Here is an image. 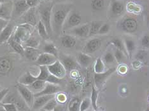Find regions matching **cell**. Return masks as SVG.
Here are the masks:
<instances>
[{
	"label": "cell",
	"instance_id": "74e56055",
	"mask_svg": "<svg viewBox=\"0 0 149 111\" xmlns=\"http://www.w3.org/2000/svg\"><path fill=\"white\" fill-rule=\"evenodd\" d=\"M94 72L96 74L102 73L104 72V63L103 60L101 58H98L96 59L95 64L94 66Z\"/></svg>",
	"mask_w": 149,
	"mask_h": 111
},
{
	"label": "cell",
	"instance_id": "ffe728a7",
	"mask_svg": "<svg viewBox=\"0 0 149 111\" xmlns=\"http://www.w3.org/2000/svg\"><path fill=\"white\" fill-rule=\"evenodd\" d=\"M59 61L61 62L66 71H71V70L76 69L79 65L76 60H74L72 57L68 55H63L61 57Z\"/></svg>",
	"mask_w": 149,
	"mask_h": 111
},
{
	"label": "cell",
	"instance_id": "c3c4849f",
	"mask_svg": "<svg viewBox=\"0 0 149 111\" xmlns=\"http://www.w3.org/2000/svg\"><path fill=\"white\" fill-rule=\"evenodd\" d=\"M141 43L142 46L143 48H149V36L148 35H145L141 38Z\"/></svg>",
	"mask_w": 149,
	"mask_h": 111
},
{
	"label": "cell",
	"instance_id": "f907efd6",
	"mask_svg": "<svg viewBox=\"0 0 149 111\" xmlns=\"http://www.w3.org/2000/svg\"><path fill=\"white\" fill-rule=\"evenodd\" d=\"M10 92V89L8 88H3L2 90L0 91V103H1L2 101L4 99L6 95H7L8 93Z\"/></svg>",
	"mask_w": 149,
	"mask_h": 111
},
{
	"label": "cell",
	"instance_id": "44dd1931",
	"mask_svg": "<svg viewBox=\"0 0 149 111\" xmlns=\"http://www.w3.org/2000/svg\"><path fill=\"white\" fill-rule=\"evenodd\" d=\"M61 43L63 47L66 48H71L75 46L77 43L76 38L74 36L70 34L64 35L61 38Z\"/></svg>",
	"mask_w": 149,
	"mask_h": 111
},
{
	"label": "cell",
	"instance_id": "2e32d148",
	"mask_svg": "<svg viewBox=\"0 0 149 111\" xmlns=\"http://www.w3.org/2000/svg\"><path fill=\"white\" fill-rule=\"evenodd\" d=\"M57 58L46 53H41L38 59L36 60V63L39 66H49L55 62Z\"/></svg>",
	"mask_w": 149,
	"mask_h": 111
},
{
	"label": "cell",
	"instance_id": "6125c7cd",
	"mask_svg": "<svg viewBox=\"0 0 149 111\" xmlns=\"http://www.w3.org/2000/svg\"><path fill=\"white\" fill-rule=\"evenodd\" d=\"M40 111H47V110H43V109H41V110Z\"/></svg>",
	"mask_w": 149,
	"mask_h": 111
},
{
	"label": "cell",
	"instance_id": "ac0fdd59",
	"mask_svg": "<svg viewBox=\"0 0 149 111\" xmlns=\"http://www.w3.org/2000/svg\"><path fill=\"white\" fill-rule=\"evenodd\" d=\"M56 95H43L35 97L34 99L33 104L31 108L34 110H41L43 107L46 105V103L49 102V100L55 97Z\"/></svg>",
	"mask_w": 149,
	"mask_h": 111
},
{
	"label": "cell",
	"instance_id": "94428289",
	"mask_svg": "<svg viewBox=\"0 0 149 111\" xmlns=\"http://www.w3.org/2000/svg\"><path fill=\"white\" fill-rule=\"evenodd\" d=\"M145 111H149V107H147V109H146V110H145Z\"/></svg>",
	"mask_w": 149,
	"mask_h": 111
},
{
	"label": "cell",
	"instance_id": "ab89813d",
	"mask_svg": "<svg viewBox=\"0 0 149 111\" xmlns=\"http://www.w3.org/2000/svg\"><path fill=\"white\" fill-rule=\"evenodd\" d=\"M15 104L19 111H28V110L30 109V107L28 105V104L24 102V100L21 97H20L19 99L17 100V102Z\"/></svg>",
	"mask_w": 149,
	"mask_h": 111
},
{
	"label": "cell",
	"instance_id": "30bf717a",
	"mask_svg": "<svg viewBox=\"0 0 149 111\" xmlns=\"http://www.w3.org/2000/svg\"><path fill=\"white\" fill-rule=\"evenodd\" d=\"M124 12V5L123 2L118 0H111L109 13L111 18H117Z\"/></svg>",
	"mask_w": 149,
	"mask_h": 111
},
{
	"label": "cell",
	"instance_id": "7402d4cb",
	"mask_svg": "<svg viewBox=\"0 0 149 111\" xmlns=\"http://www.w3.org/2000/svg\"><path fill=\"white\" fill-rule=\"evenodd\" d=\"M92 57L89 55H88L87 53L81 52L79 53L77 55V62L80 66H82L84 67L89 66L91 62H92Z\"/></svg>",
	"mask_w": 149,
	"mask_h": 111
},
{
	"label": "cell",
	"instance_id": "cb8c5ba5",
	"mask_svg": "<svg viewBox=\"0 0 149 111\" xmlns=\"http://www.w3.org/2000/svg\"><path fill=\"white\" fill-rule=\"evenodd\" d=\"M37 76H33L29 72H26V73L22 75L18 79V83L25 86H29L32 84L34 81L37 80Z\"/></svg>",
	"mask_w": 149,
	"mask_h": 111
},
{
	"label": "cell",
	"instance_id": "be15d7a7",
	"mask_svg": "<svg viewBox=\"0 0 149 111\" xmlns=\"http://www.w3.org/2000/svg\"><path fill=\"white\" fill-rule=\"evenodd\" d=\"M41 1H45V0H40Z\"/></svg>",
	"mask_w": 149,
	"mask_h": 111
},
{
	"label": "cell",
	"instance_id": "7c38bea8",
	"mask_svg": "<svg viewBox=\"0 0 149 111\" xmlns=\"http://www.w3.org/2000/svg\"><path fill=\"white\" fill-rule=\"evenodd\" d=\"M116 67H113V68H110V69L107 70V71H104L102 73H95V74H94V83H95L96 88H100V87L102 86L104 83L106 81L107 79L109 78L115 71H116Z\"/></svg>",
	"mask_w": 149,
	"mask_h": 111
},
{
	"label": "cell",
	"instance_id": "f1b7e54d",
	"mask_svg": "<svg viewBox=\"0 0 149 111\" xmlns=\"http://www.w3.org/2000/svg\"><path fill=\"white\" fill-rule=\"evenodd\" d=\"M124 46L126 50L127 55H128L130 58H131L135 50V48H136V45H135L134 41L133 40L130 39H126L124 41Z\"/></svg>",
	"mask_w": 149,
	"mask_h": 111
},
{
	"label": "cell",
	"instance_id": "5bb4252c",
	"mask_svg": "<svg viewBox=\"0 0 149 111\" xmlns=\"http://www.w3.org/2000/svg\"><path fill=\"white\" fill-rule=\"evenodd\" d=\"M120 27L124 32L133 33L138 29V22L133 18H126L121 22Z\"/></svg>",
	"mask_w": 149,
	"mask_h": 111
},
{
	"label": "cell",
	"instance_id": "52a82bcc",
	"mask_svg": "<svg viewBox=\"0 0 149 111\" xmlns=\"http://www.w3.org/2000/svg\"><path fill=\"white\" fill-rule=\"evenodd\" d=\"M47 68H48L50 74L58 78L63 79L66 75V70L64 68L61 62L58 60H57L51 65L47 66Z\"/></svg>",
	"mask_w": 149,
	"mask_h": 111
},
{
	"label": "cell",
	"instance_id": "03108f58",
	"mask_svg": "<svg viewBox=\"0 0 149 111\" xmlns=\"http://www.w3.org/2000/svg\"><path fill=\"white\" fill-rule=\"evenodd\" d=\"M95 111H97V110H95Z\"/></svg>",
	"mask_w": 149,
	"mask_h": 111
},
{
	"label": "cell",
	"instance_id": "d6a6232c",
	"mask_svg": "<svg viewBox=\"0 0 149 111\" xmlns=\"http://www.w3.org/2000/svg\"><path fill=\"white\" fill-rule=\"evenodd\" d=\"M40 73L37 76V79L46 81L48 77L50 74L49 71V69L47 68V66H39Z\"/></svg>",
	"mask_w": 149,
	"mask_h": 111
},
{
	"label": "cell",
	"instance_id": "6f0895ef",
	"mask_svg": "<svg viewBox=\"0 0 149 111\" xmlns=\"http://www.w3.org/2000/svg\"><path fill=\"white\" fill-rule=\"evenodd\" d=\"M5 1H6V0H0V3H3L5 2Z\"/></svg>",
	"mask_w": 149,
	"mask_h": 111
},
{
	"label": "cell",
	"instance_id": "f546056e",
	"mask_svg": "<svg viewBox=\"0 0 149 111\" xmlns=\"http://www.w3.org/2000/svg\"><path fill=\"white\" fill-rule=\"evenodd\" d=\"M20 97L21 96L19 94L17 95L15 93H10L9 92L2 101L1 103H15Z\"/></svg>",
	"mask_w": 149,
	"mask_h": 111
},
{
	"label": "cell",
	"instance_id": "60d3db41",
	"mask_svg": "<svg viewBox=\"0 0 149 111\" xmlns=\"http://www.w3.org/2000/svg\"><path fill=\"white\" fill-rule=\"evenodd\" d=\"M91 105V99L89 97H86L84 99L80 102V111H86L89 109L90 106Z\"/></svg>",
	"mask_w": 149,
	"mask_h": 111
},
{
	"label": "cell",
	"instance_id": "f35d334b",
	"mask_svg": "<svg viewBox=\"0 0 149 111\" xmlns=\"http://www.w3.org/2000/svg\"><path fill=\"white\" fill-rule=\"evenodd\" d=\"M57 106V102L55 97H54V98L49 100V102L46 103V105L43 107L42 109L47 111H54Z\"/></svg>",
	"mask_w": 149,
	"mask_h": 111
},
{
	"label": "cell",
	"instance_id": "91938a15",
	"mask_svg": "<svg viewBox=\"0 0 149 111\" xmlns=\"http://www.w3.org/2000/svg\"><path fill=\"white\" fill-rule=\"evenodd\" d=\"M47 1H55V0H45Z\"/></svg>",
	"mask_w": 149,
	"mask_h": 111
},
{
	"label": "cell",
	"instance_id": "4316f807",
	"mask_svg": "<svg viewBox=\"0 0 149 111\" xmlns=\"http://www.w3.org/2000/svg\"><path fill=\"white\" fill-rule=\"evenodd\" d=\"M43 53H48L56 57H58L59 52L57 47L52 43H46L43 47Z\"/></svg>",
	"mask_w": 149,
	"mask_h": 111
},
{
	"label": "cell",
	"instance_id": "7dc6e473",
	"mask_svg": "<svg viewBox=\"0 0 149 111\" xmlns=\"http://www.w3.org/2000/svg\"><path fill=\"white\" fill-rule=\"evenodd\" d=\"M6 111H19L15 103H0Z\"/></svg>",
	"mask_w": 149,
	"mask_h": 111
},
{
	"label": "cell",
	"instance_id": "ba28073f",
	"mask_svg": "<svg viewBox=\"0 0 149 111\" xmlns=\"http://www.w3.org/2000/svg\"><path fill=\"white\" fill-rule=\"evenodd\" d=\"M12 60L8 57H0V76H8L13 70Z\"/></svg>",
	"mask_w": 149,
	"mask_h": 111
},
{
	"label": "cell",
	"instance_id": "9a60e30c",
	"mask_svg": "<svg viewBox=\"0 0 149 111\" xmlns=\"http://www.w3.org/2000/svg\"><path fill=\"white\" fill-rule=\"evenodd\" d=\"M90 24L84 23L82 25H79L75 28L70 29V33L80 38H87L89 36Z\"/></svg>",
	"mask_w": 149,
	"mask_h": 111
},
{
	"label": "cell",
	"instance_id": "836d02e7",
	"mask_svg": "<svg viewBox=\"0 0 149 111\" xmlns=\"http://www.w3.org/2000/svg\"><path fill=\"white\" fill-rule=\"evenodd\" d=\"M98 98V91L94 86H92V90H91V105L94 110H97V101Z\"/></svg>",
	"mask_w": 149,
	"mask_h": 111
},
{
	"label": "cell",
	"instance_id": "7a4b0ae2",
	"mask_svg": "<svg viewBox=\"0 0 149 111\" xmlns=\"http://www.w3.org/2000/svg\"><path fill=\"white\" fill-rule=\"evenodd\" d=\"M54 3H49L47 4L39 5L38 9L39 15L41 21L44 26H45L47 31L48 32L49 36H51L52 34V29L51 26V19H52V11L54 6Z\"/></svg>",
	"mask_w": 149,
	"mask_h": 111
},
{
	"label": "cell",
	"instance_id": "681fc988",
	"mask_svg": "<svg viewBox=\"0 0 149 111\" xmlns=\"http://www.w3.org/2000/svg\"><path fill=\"white\" fill-rule=\"evenodd\" d=\"M41 1L40 0H26V3L29 8H35L40 5Z\"/></svg>",
	"mask_w": 149,
	"mask_h": 111
},
{
	"label": "cell",
	"instance_id": "8992f818",
	"mask_svg": "<svg viewBox=\"0 0 149 111\" xmlns=\"http://www.w3.org/2000/svg\"><path fill=\"white\" fill-rule=\"evenodd\" d=\"M26 0H17L13 2L12 19H17L22 17L29 9Z\"/></svg>",
	"mask_w": 149,
	"mask_h": 111
},
{
	"label": "cell",
	"instance_id": "e0dca14e",
	"mask_svg": "<svg viewBox=\"0 0 149 111\" xmlns=\"http://www.w3.org/2000/svg\"><path fill=\"white\" fill-rule=\"evenodd\" d=\"M15 26L12 23H8L5 29L0 33V45L8 42L13 35L15 29Z\"/></svg>",
	"mask_w": 149,
	"mask_h": 111
},
{
	"label": "cell",
	"instance_id": "11a10c76",
	"mask_svg": "<svg viewBox=\"0 0 149 111\" xmlns=\"http://www.w3.org/2000/svg\"><path fill=\"white\" fill-rule=\"evenodd\" d=\"M0 111H6V110L4 109V107H3L1 104H0Z\"/></svg>",
	"mask_w": 149,
	"mask_h": 111
},
{
	"label": "cell",
	"instance_id": "1f68e13d",
	"mask_svg": "<svg viewBox=\"0 0 149 111\" xmlns=\"http://www.w3.org/2000/svg\"><path fill=\"white\" fill-rule=\"evenodd\" d=\"M36 28L38 32V34L40 36V37H42L43 39H45L49 38V36L48 34V32L47 31L45 26H44L43 22L40 21V20L38 21V23H37Z\"/></svg>",
	"mask_w": 149,
	"mask_h": 111
},
{
	"label": "cell",
	"instance_id": "603a6c76",
	"mask_svg": "<svg viewBox=\"0 0 149 111\" xmlns=\"http://www.w3.org/2000/svg\"><path fill=\"white\" fill-rule=\"evenodd\" d=\"M40 54H41V53H40L38 48H31V47H25L24 56L27 59L30 60V61H36V60L38 59Z\"/></svg>",
	"mask_w": 149,
	"mask_h": 111
},
{
	"label": "cell",
	"instance_id": "ee69618b",
	"mask_svg": "<svg viewBox=\"0 0 149 111\" xmlns=\"http://www.w3.org/2000/svg\"><path fill=\"white\" fill-rule=\"evenodd\" d=\"M61 79H62L58 78H57V77L54 76L52 74H50L49 76L48 77V78H47L46 82L51 83V84H54V85H59L60 83H61Z\"/></svg>",
	"mask_w": 149,
	"mask_h": 111
},
{
	"label": "cell",
	"instance_id": "e7e4bbea",
	"mask_svg": "<svg viewBox=\"0 0 149 111\" xmlns=\"http://www.w3.org/2000/svg\"><path fill=\"white\" fill-rule=\"evenodd\" d=\"M1 3H0V7H1Z\"/></svg>",
	"mask_w": 149,
	"mask_h": 111
},
{
	"label": "cell",
	"instance_id": "b9f144b4",
	"mask_svg": "<svg viewBox=\"0 0 149 111\" xmlns=\"http://www.w3.org/2000/svg\"><path fill=\"white\" fill-rule=\"evenodd\" d=\"M103 62L106 63H113L115 61H116V59H115V57L113 54L110 52H108L106 53V54L104 55L103 57Z\"/></svg>",
	"mask_w": 149,
	"mask_h": 111
},
{
	"label": "cell",
	"instance_id": "83f0119b",
	"mask_svg": "<svg viewBox=\"0 0 149 111\" xmlns=\"http://www.w3.org/2000/svg\"><path fill=\"white\" fill-rule=\"evenodd\" d=\"M103 23V21H94L91 22L90 24L89 37H91L97 34L100 28Z\"/></svg>",
	"mask_w": 149,
	"mask_h": 111
},
{
	"label": "cell",
	"instance_id": "db71d44e",
	"mask_svg": "<svg viewBox=\"0 0 149 111\" xmlns=\"http://www.w3.org/2000/svg\"><path fill=\"white\" fill-rule=\"evenodd\" d=\"M70 1V0H55V3H64L66 1Z\"/></svg>",
	"mask_w": 149,
	"mask_h": 111
},
{
	"label": "cell",
	"instance_id": "7bdbcfd3",
	"mask_svg": "<svg viewBox=\"0 0 149 111\" xmlns=\"http://www.w3.org/2000/svg\"><path fill=\"white\" fill-rule=\"evenodd\" d=\"M124 54L125 53L124 52L119 50L116 49L113 54L116 61H117L118 63H121L124 59Z\"/></svg>",
	"mask_w": 149,
	"mask_h": 111
},
{
	"label": "cell",
	"instance_id": "4fadbf2b",
	"mask_svg": "<svg viewBox=\"0 0 149 111\" xmlns=\"http://www.w3.org/2000/svg\"><path fill=\"white\" fill-rule=\"evenodd\" d=\"M61 90V87L59 85H54L49 83H46L45 86L44 88L40 91V92L34 93V97H37L43 95H56L57 93H59Z\"/></svg>",
	"mask_w": 149,
	"mask_h": 111
},
{
	"label": "cell",
	"instance_id": "e575fe53",
	"mask_svg": "<svg viewBox=\"0 0 149 111\" xmlns=\"http://www.w3.org/2000/svg\"><path fill=\"white\" fill-rule=\"evenodd\" d=\"M105 0H92L91 7L96 11H101L105 6Z\"/></svg>",
	"mask_w": 149,
	"mask_h": 111
},
{
	"label": "cell",
	"instance_id": "484cf974",
	"mask_svg": "<svg viewBox=\"0 0 149 111\" xmlns=\"http://www.w3.org/2000/svg\"><path fill=\"white\" fill-rule=\"evenodd\" d=\"M46 83L47 82L45 81L37 79L32 84H31V85L28 86V87L33 93H36L40 92V91H42L44 88Z\"/></svg>",
	"mask_w": 149,
	"mask_h": 111
},
{
	"label": "cell",
	"instance_id": "277c9868",
	"mask_svg": "<svg viewBox=\"0 0 149 111\" xmlns=\"http://www.w3.org/2000/svg\"><path fill=\"white\" fill-rule=\"evenodd\" d=\"M82 21V18L79 13L72 10L65 20L64 23L63 31L70 30L75 27L79 26Z\"/></svg>",
	"mask_w": 149,
	"mask_h": 111
},
{
	"label": "cell",
	"instance_id": "3957f363",
	"mask_svg": "<svg viewBox=\"0 0 149 111\" xmlns=\"http://www.w3.org/2000/svg\"><path fill=\"white\" fill-rule=\"evenodd\" d=\"M33 28V26L28 23H22L21 25H19V26L16 27L11 38L23 45L31 36Z\"/></svg>",
	"mask_w": 149,
	"mask_h": 111
},
{
	"label": "cell",
	"instance_id": "5b68a950",
	"mask_svg": "<svg viewBox=\"0 0 149 111\" xmlns=\"http://www.w3.org/2000/svg\"><path fill=\"white\" fill-rule=\"evenodd\" d=\"M16 88L21 98L24 100V102L28 104V105L30 108H31L33 104L34 99H35L34 93L29 89L28 86L21 85L20 83L17 84Z\"/></svg>",
	"mask_w": 149,
	"mask_h": 111
},
{
	"label": "cell",
	"instance_id": "8fae6325",
	"mask_svg": "<svg viewBox=\"0 0 149 111\" xmlns=\"http://www.w3.org/2000/svg\"><path fill=\"white\" fill-rule=\"evenodd\" d=\"M13 2L8 1L1 3L0 7V19L10 21L12 17Z\"/></svg>",
	"mask_w": 149,
	"mask_h": 111
},
{
	"label": "cell",
	"instance_id": "680465c9",
	"mask_svg": "<svg viewBox=\"0 0 149 111\" xmlns=\"http://www.w3.org/2000/svg\"><path fill=\"white\" fill-rule=\"evenodd\" d=\"M3 88H3V87H2L1 86H0V91L2 90Z\"/></svg>",
	"mask_w": 149,
	"mask_h": 111
},
{
	"label": "cell",
	"instance_id": "f5cc1de1",
	"mask_svg": "<svg viewBox=\"0 0 149 111\" xmlns=\"http://www.w3.org/2000/svg\"><path fill=\"white\" fill-rule=\"evenodd\" d=\"M146 55L147 54L145 52L143 51V50H140V51H139L136 55V58L138 60H143L145 59V57H146Z\"/></svg>",
	"mask_w": 149,
	"mask_h": 111
},
{
	"label": "cell",
	"instance_id": "4dcf8cb0",
	"mask_svg": "<svg viewBox=\"0 0 149 111\" xmlns=\"http://www.w3.org/2000/svg\"><path fill=\"white\" fill-rule=\"evenodd\" d=\"M80 100L77 97H74L70 101L68 106V111H80Z\"/></svg>",
	"mask_w": 149,
	"mask_h": 111
},
{
	"label": "cell",
	"instance_id": "d4e9b609",
	"mask_svg": "<svg viewBox=\"0 0 149 111\" xmlns=\"http://www.w3.org/2000/svg\"><path fill=\"white\" fill-rule=\"evenodd\" d=\"M8 43L10 46L11 47L12 49L15 53H18L19 55H21L22 56H24L25 48L23 46L22 44L15 41V40H13L11 38L9 39Z\"/></svg>",
	"mask_w": 149,
	"mask_h": 111
},
{
	"label": "cell",
	"instance_id": "9c48e42d",
	"mask_svg": "<svg viewBox=\"0 0 149 111\" xmlns=\"http://www.w3.org/2000/svg\"><path fill=\"white\" fill-rule=\"evenodd\" d=\"M21 18L22 19L23 23H28L35 27L37 25L38 21V17H37V13L35 8H30L24 14Z\"/></svg>",
	"mask_w": 149,
	"mask_h": 111
},
{
	"label": "cell",
	"instance_id": "bcb514c9",
	"mask_svg": "<svg viewBox=\"0 0 149 111\" xmlns=\"http://www.w3.org/2000/svg\"><path fill=\"white\" fill-rule=\"evenodd\" d=\"M55 98L57 103L59 102L61 103H64L67 101V96L66 95V94L63 93H57V94H56Z\"/></svg>",
	"mask_w": 149,
	"mask_h": 111
},
{
	"label": "cell",
	"instance_id": "816d5d0a",
	"mask_svg": "<svg viewBox=\"0 0 149 111\" xmlns=\"http://www.w3.org/2000/svg\"><path fill=\"white\" fill-rule=\"evenodd\" d=\"M10 22V21H6V20L0 19V33L5 29V27L8 25V23Z\"/></svg>",
	"mask_w": 149,
	"mask_h": 111
},
{
	"label": "cell",
	"instance_id": "f6af8a7d",
	"mask_svg": "<svg viewBox=\"0 0 149 111\" xmlns=\"http://www.w3.org/2000/svg\"><path fill=\"white\" fill-rule=\"evenodd\" d=\"M110 30V26L107 23H104L100 28L97 34L103 35L108 33Z\"/></svg>",
	"mask_w": 149,
	"mask_h": 111
},
{
	"label": "cell",
	"instance_id": "6da1fadb",
	"mask_svg": "<svg viewBox=\"0 0 149 111\" xmlns=\"http://www.w3.org/2000/svg\"><path fill=\"white\" fill-rule=\"evenodd\" d=\"M72 5L67 3H56L54 5L52 11L51 26L52 32L60 34L65 20L69 13L72 11Z\"/></svg>",
	"mask_w": 149,
	"mask_h": 111
},
{
	"label": "cell",
	"instance_id": "8d00e7d4",
	"mask_svg": "<svg viewBox=\"0 0 149 111\" xmlns=\"http://www.w3.org/2000/svg\"><path fill=\"white\" fill-rule=\"evenodd\" d=\"M110 43L112 45H113L115 47H116V49H118L120 50L124 53H126V48H125V46H124V43L123 42V41L119 38H114L111 41H110Z\"/></svg>",
	"mask_w": 149,
	"mask_h": 111
},
{
	"label": "cell",
	"instance_id": "9f6ffc18",
	"mask_svg": "<svg viewBox=\"0 0 149 111\" xmlns=\"http://www.w3.org/2000/svg\"><path fill=\"white\" fill-rule=\"evenodd\" d=\"M147 26L149 28V15L147 17Z\"/></svg>",
	"mask_w": 149,
	"mask_h": 111
},
{
	"label": "cell",
	"instance_id": "d6986e66",
	"mask_svg": "<svg viewBox=\"0 0 149 111\" xmlns=\"http://www.w3.org/2000/svg\"><path fill=\"white\" fill-rule=\"evenodd\" d=\"M101 46V39L97 38H93L89 39L84 46V51L86 53H93L100 49Z\"/></svg>",
	"mask_w": 149,
	"mask_h": 111
},
{
	"label": "cell",
	"instance_id": "d590c367",
	"mask_svg": "<svg viewBox=\"0 0 149 111\" xmlns=\"http://www.w3.org/2000/svg\"><path fill=\"white\" fill-rule=\"evenodd\" d=\"M24 45H25V47H31V48H38L40 45V43L38 41V39H37L35 37L30 36L24 42Z\"/></svg>",
	"mask_w": 149,
	"mask_h": 111
}]
</instances>
